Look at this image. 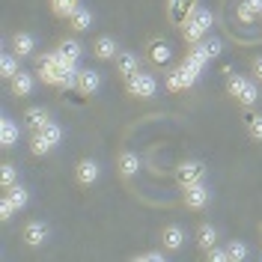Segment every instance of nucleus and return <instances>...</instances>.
Wrapping results in <instances>:
<instances>
[{
	"label": "nucleus",
	"instance_id": "obj_1",
	"mask_svg": "<svg viewBox=\"0 0 262 262\" xmlns=\"http://www.w3.org/2000/svg\"><path fill=\"white\" fill-rule=\"evenodd\" d=\"M227 96L247 111L259 101V83L256 78H247V75H227Z\"/></svg>",
	"mask_w": 262,
	"mask_h": 262
},
{
	"label": "nucleus",
	"instance_id": "obj_2",
	"mask_svg": "<svg viewBox=\"0 0 262 262\" xmlns=\"http://www.w3.org/2000/svg\"><path fill=\"white\" fill-rule=\"evenodd\" d=\"M212 24H214V15L206 9V6H196L191 15L185 18V24H182V42L185 45H196V42H203L209 33H212Z\"/></svg>",
	"mask_w": 262,
	"mask_h": 262
},
{
	"label": "nucleus",
	"instance_id": "obj_3",
	"mask_svg": "<svg viewBox=\"0 0 262 262\" xmlns=\"http://www.w3.org/2000/svg\"><path fill=\"white\" fill-rule=\"evenodd\" d=\"M158 86H161V83H158V78H155L152 72H143V69H140L134 78H128V81H125V93H128L131 98L149 101V98L158 96Z\"/></svg>",
	"mask_w": 262,
	"mask_h": 262
},
{
	"label": "nucleus",
	"instance_id": "obj_4",
	"mask_svg": "<svg viewBox=\"0 0 262 262\" xmlns=\"http://www.w3.org/2000/svg\"><path fill=\"white\" fill-rule=\"evenodd\" d=\"M200 78H203V75H196L194 69H188L185 63H179L164 75V90H167V93H188Z\"/></svg>",
	"mask_w": 262,
	"mask_h": 262
},
{
	"label": "nucleus",
	"instance_id": "obj_5",
	"mask_svg": "<svg viewBox=\"0 0 262 262\" xmlns=\"http://www.w3.org/2000/svg\"><path fill=\"white\" fill-rule=\"evenodd\" d=\"M21 242H24V247H30V250L45 247V245L51 242V227H48V221L30 217V221L21 227Z\"/></svg>",
	"mask_w": 262,
	"mask_h": 262
},
{
	"label": "nucleus",
	"instance_id": "obj_6",
	"mask_svg": "<svg viewBox=\"0 0 262 262\" xmlns=\"http://www.w3.org/2000/svg\"><path fill=\"white\" fill-rule=\"evenodd\" d=\"M182 206H185L188 212H206V209L212 206V188H209L206 182L182 188Z\"/></svg>",
	"mask_w": 262,
	"mask_h": 262
},
{
	"label": "nucleus",
	"instance_id": "obj_7",
	"mask_svg": "<svg viewBox=\"0 0 262 262\" xmlns=\"http://www.w3.org/2000/svg\"><path fill=\"white\" fill-rule=\"evenodd\" d=\"M173 176H176L179 188H188V185H200V182L209 179V167L203 161H179Z\"/></svg>",
	"mask_w": 262,
	"mask_h": 262
},
{
	"label": "nucleus",
	"instance_id": "obj_8",
	"mask_svg": "<svg viewBox=\"0 0 262 262\" xmlns=\"http://www.w3.org/2000/svg\"><path fill=\"white\" fill-rule=\"evenodd\" d=\"M72 176H75V185H78V188H93V185L101 179V164H98L96 158H81V161L75 164Z\"/></svg>",
	"mask_w": 262,
	"mask_h": 262
},
{
	"label": "nucleus",
	"instance_id": "obj_9",
	"mask_svg": "<svg viewBox=\"0 0 262 262\" xmlns=\"http://www.w3.org/2000/svg\"><path fill=\"white\" fill-rule=\"evenodd\" d=\"M158 242H161V247L167 253H179L185 247V242H188V232H185L182 224H164L158 229Z\"/></svg>",
	"mask_w": 262,
	"mask_h": 262
},
{
	"label": "nucleus",
	"instance_id": "obj_10",
	"mask_svg": "<svg viewBox=\"0 0 262 262\" xmlns=\"http://www.w3.org/2000/svg\"><path fill=\"white\" fill-rule=\"evenodd\" d=\"M9 51H15L21 60L36 57V51H39V39H36L30 30H18V33L9 36Z\"/></svg>",
	"mask_w": 262,
	"mask_h": 262
},
{
	"label": "nucleus",
	"instance_id": "obj_11",
	"mask_svg": "<svg viewBox=\"0 0 262 262\" xmlns=\"http://www.w3.org/2000/svg\"><path fill=\"white\" fill-rule=\"evenodd\" d=\"M36 83H39V75L21 69L15 78L9 81V93H12V98H30L33 93H36Z\"/></svg>",
	"mask_w": 262,
	"mask_h": 262
},
{
	"label": "nucleus",
	"instance_id": "obj_12",
	"mask_svg": "<svg viewBox=\"0 0 262 262\" xmlns=\"http://www.w3.org/2000/svg\"><path fill=\"white\" fill-rule=\"evenodd\" d=\"M21 125H24V122H15L9 114L0 116V149H3V152H9L12 146H18V140H21Z\"/></svg>",
	"mask_w": 262,
	"mask_h": 262
},
{
	"label": "nucleus",
	"instance_id": "obj_13",
	"mask_svg": "<svg viewBox=\"0 0 262 262\" xmlns=\"http://www.w3.org/2000/svg\"><path fill=\"white\" fill-rule=\"evenodd\" d=\"M114 69H116V78L125 83L128 78H134L137 72H140V57L134 54V51H119L114 60Z\"/></svg>",
	"mask_w": 262,
	"mask_h": 262
},
{
	"label": "nucleus",
	"instance_id": "obj_14",
	"mask_svg": "<svg viewBox=\"0 0 262 262\" xmlns=\"http://www.w3.org/2000/svg\"><path fill=\"white\" fill-rule=\"evenodd\" d=\"M119 42H116V36H107V33H101L96 36V42H93V57H96L98 63H111L116 60V54H119Z\"/></svg>",
	"mask_w": 262,
	"mask_h": 262
},
{
	"label": "nucleus",
	"instance_id": "obj_15",
	"mask_svg": "<svg viewBox=\"0 0 262 262\" xmlns=\"http://www.w3.org/2000/svg\"><path fill=\"white\" fill-rule=\"evenodd\" d=\"M140 173V155L137 152H131V149H122L119 155H116V176L119 179H134Z\"/></svg>",
	"mask_w": 262,
	"mask_h": 262
},
{
	"label": "nucleus",
	"instance_id": "obj_16",
	"mask_svg": "<svg viewBox=\"0 0 262 262\" xmlns=\"http://www.w3.org/2000/svg\"><path fill=\"white\" fill-rule=\"evenodd\" d=\"M75 90L86 98L96 96L98 90H101V72L93 69V66H90V69H81V72H78V81H75Z\"/></svg>",
	"mask_w": 262,
	"mask_h": 262
},
{
	"label": "nucleus",
	"instance_id": "obj_17",
	"mask_svg": "<svg viewBox=\"0 0 262 262\" xmlns=\"http://www.w3.org/2000/svg\"><path fill=\"white\" fill-rule=\"evenodd\" d=\"M51 119H54V116H51V111L45 104H30V107L24 111V116H21V122H24L27 131H39L45 122H51Z\"/></svg>",
	"mask_w": 262,
	"mask_h": 262
},
{
	"label": "nucleus",
	"instance_id": "obj_18",
	"mask_svg": "<svg viewBox=\"0 0 262 262\" xmlns=\"http://www.w3.org/2000/svg\"><path fill=\"white\" fill-rule=\"evenodd\" d=\"M194 242H196L200 250H209V247L221 245V229L214 227L212 221H203V224L196 227V232H194Z\"/></svg>",
	"mask_w": 262,
	"mask_h": 262
},
{
	"label": "nucleus",
	"instance_id": "obj_19",
	"mask_svg": "<svg viewBox=\"0 0 262 262\" xmlns=\"http://www.w3.org/2000/svg\"><path fill=\"white\" fill-rule=\"evenodd\" d=\"M146 57H149V63L152 66H167L170 63V57H173V51H170V45L164 42V39H149L146 42Z\"/></svg>",
	"mask_w": 262,
	"mask_h": 262
},
{
	"label": "nucleus",
	"instance_id": "obj_20",
	"mask_svg": "<svg viewBox=\"0 0 262 262\" xmlns=\"http://www.w3.org/2000/svg\"><path fill=\"white\" fill-rule=\"evenodd\" d=\"M93 24H96V12H93L90 6H83V3L72 12V18H69V27H72L75 33H86Z\"/></svg>",
	"mask_w": 262,
	"mask_h": 262
},
{
	"label": "nucleus",
	"instance_id": "obj_21",
	"mask_svg": "<svg viewBox=\"0 0 262 262\" xmlns=\"http://www.w3.org/2000/svg\"><path fill=\"white\" fill-rule=\"evenodd\" d=\"M188 48H194L200 57H206V60L212 63V60H217V57H221V51H224V42H221L217 36H212V33H209L203 42H196V45H188Z\"/></svg>",
	"mask_w": 262,
	"mask_h": 262
},
{
	"label": "nucleus",
	"instance_id": "obj_22",
	"mask_svg": "<svg viewBox=\"0 0 262 262\" xmlns=\"http://www.w3.org/2000/svg\"><path fill=\"white\" fill-rule=\"evenodd\" d=\"M18 72H21V57H18L15 51H3L0 54V78L9 83Z\"/></svg>",
	"mask_w": 262,
	"mask_h": 262
},
{
	"label": "nucleus",
	"instance_id": "obj_23",
	"mask_svg": "<svg viewBox=\"0 0 262 262\" xmlns=\"http://www.w3.org/2000/svg\"><path fill=\"white\" fill-rule=\"evenodd\" d=\"M167 9H170V18L182 27V24H185V18L196 9V0H167Z\"/></svg>",
	"mask_w": 262,
	"mask_h": 262
},
{
	"label": "nucleus",
	"instance_id": "obj_24",
	"mask_svg": "<svg viewBox=\"0 0 262 262\" xmlns=\"http://www.w3.org/2000/svg\"><path fill=\"white\" fill-rule=\"evenodd\" d=\"M245 131L253 143H262V114L259 111H245Z\"/></svg>",
	"mask_w": 262,
	"mask_h": 262
},
{
	"label": "nucleus",
	"instance_id": "obj_25",
	"mask_svg": "<svg viewBox=\"0 0 262 262\" xmlns=\"http://www.w3.org/2000/svg\"><path fill=\"white\" fill-rule=\"evenodd\" d=\"M27 143H30V155H36V158H45V155H51V152L57 149L48 137L39 134V131H30V140H27Z\"/></svg>",
	"mask_w": 262,
	"mask_h": 262
},
{
	"label": "nucleus",
	"instance_id": "obj_26",
	"mask_svg": "<svg viewBox=\"0 0 262 262\" xmlns=\"http://www.w3.org/2000/svg\"><path fill=\"white\" fill-rule=\"evenodd\" d=\"M21 182V170H18L12 161H3L0 164V191H9L12 185Z\"/></svg>",
	"mask_w": 262,
	"mask_h": 262
},
{
	"label": "nucleus",
	"instance_id": "obj_27",
	"mask_svg": "<svg viewBox=\"0 0 262 262\" xmlns=\"http://www.w3.org/2000/svg\"><path fill=\"white\" fill-rule=\"evenodd\" d=\"M3 194L12 200V206H15L18 212H24V209L30 206V188H27V185H21V182H18V185H12L9 191H3Z\"/></svg>",
	"mask_w": 262,
	"mask_h": 262
},
{
	"label": "nucleus",
	"instance_id": "obj_28",
	"mask_svg": "<svg viewBox=\"0 0 262 262\" xmlns=\"http://www.w3.org/2000/svg\"><path fill=\"white\" fill-rule=\"evenodd\" d=\"M51 6V15L54 18H63V21H69L72 18V12L81 6V0H48Z\"/></svg>",
	"mask_w": 262,
	"mask_h": 262
},
{
	"label": "nucleus",
	"instance_id": "obj_29",
	"mask_svg": "<svg viewBox=\"0 0 262 262\" xmlns=\"http://www.w3.org/2000/svg\"><path fill=\"white\" fill-rule=\"evenodd\" d=\"M224 247H227L229 262H245V259H250V247H247V242H242V238L224 242Z\"/></svg>",
	"mask_w": 262,
	"mask_h": 262
},
{
	"label": "nucleus",
	"instance_id": "obj_30",
	"mask_svg": "<svg viewBox=\"0 0 262 262\" xmlns=\"http://www.w3.org/2000/svg\"><path fill=\"white\" fill-rule=\"evenodd\" d=\"M39 134H45L54 146H60V143H63V137H66V134H63V125H60V122H54V119H51V122H45V125L39 128Z\"/></svg>",
	"mask_w": 262,
	"mask_h": 262
},
{
	"label": "nucleus",
	"instance_id": "obj_31",
	"mask_svg": "<svg viewBox=\"0 0 262 262\" xmlns=\"http://www.w3.org/2000/svg\"><path fill=\"white\" fill-rule=\"evenodd\" d=\"M57 48H60V54L72 57V60H81V54H83V45L78 42V39H69V36L60 39V45H57Z\"/></svg>",
	"mask_w": 262,
	"mask_h": 262
},
{
	"label": "nucleus",
	"instance_id": "obj_32",
	"mask_svg": "<svg viewBox=\"0 0 262 262\" xmlns=\"http://www.w3.org/2000/svg\"><path fill=\"white\" fill-rule=\"evenodd\" d=\"M15 214H18V209L12 206V200H9L6 194H0V221H3V224H9Z\"/></svg>",
	"mask_w": 262,
	"mask_h": 262
},
{
	"label": "nucleus",
	"instance_id": "obj_33",
	"mask_svg": "<svg viewBox=\"0 0 262 262\" xmlns=\"http://www.w3.org/2000/svg\"><path fill=\"white\" fill-rule=\"evenodd\" d=\"M203 259H206V262H229L227 247H224V245H214V247H209V250H203Z\"/></svg>",
	"mask_w": 262,
	"mask_h": 262
},
{
	"label": "nucleus",
	"instance_id": "obj_34",
	"mask_svg": "<svg viewBox=\"0 0 262 262\" xmlns=\"http://www.w3.org/2000/svg\"><path fill=\"white\" fill-rule=\"evenodd\" d=\"M235 18H238L242 24H256V21H259V15H256L253 9H247L245 3H235Z\"/></svg>",
	"mask_w": 262,
	"mask_h": 262
},
{
	"label": "nucleus",
	"instance_id": "obj_35",
	"mask_svg": "<svg viewBox=\"0 0 262 262\" xmlns=\"http://www.w3.org/2000/svg\"><path fill=\"white\" fill-rule=\"evenodd\" d=\"M131 259H140V262H164L167 259V250H146V253H134Z\"/></svg>",
	"mask_w": 262,
	"mask_h": 262
},
{
	"label": "nucleus",
	"instance_id": "obj_36",
	"mask_svg": "<svg viewBox=\"0 0 262 262\" xmlns=\"http://www.w3.org/2000/svg\"><path fill=\"white\" fill-rule=\"evenodd\" d=\"M250 72H253V78L262 83V57H253V60H250Z\"/></svg>",
	"mask_w": 262,
	"mask_h": 262
},
{
	"label": "nucleus",
	"instance_id": "obj_37",
	"mask_svg": "<svg viewBox=\"0 0 262 262\" xmlns=\"http://www.w3.org/2000/svg\"><path fill=\"white\" fill-rule=\"evenodd\" d=\"M238 3H245L247 9H253V12L262 18V0H238Z\"/></svg>",
	"mask_w": 262,
	"mask_h": 262
},
{
	"label": "nucleus",
	"instance_id": "obj_38",
	"mask_svg": "<svg viewBox=\"0 0 262 262\" xmlns=\"http://www.w3.org/2000/svg\"><path fill=\"white\" fill-rule=\"evenodd\" d=\"M259 242H262V224H259Z\"/></svg>",
	"mask_w": 262,
	"mask_h": 262
},
{
	"label": "nucleus",
	"instance_id": "obj_39",
	"mask_svg": "<svg viewBox=\"0 0 262 262\" xmlns=\"http://www.w3.org/2000/svg\"><path fill=\"white\" fill-rule=\"evenodd\" d=\"M259 259H262V253H259Z\"/></svg>",
	"mask_w": 262,
	"mask_h": 262
}]
</instances>
